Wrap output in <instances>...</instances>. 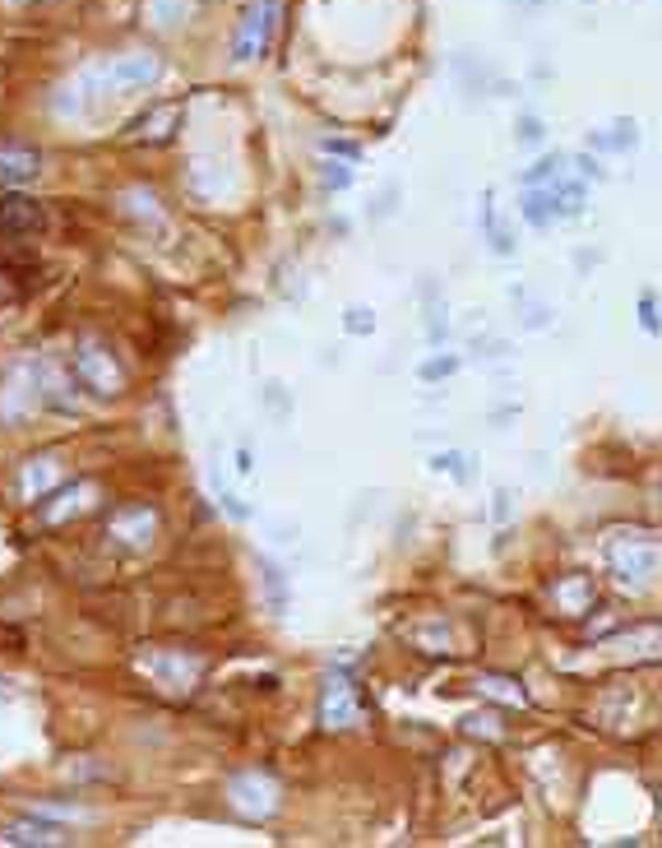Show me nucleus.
<instances>
[{
  "label": "nucleus",
  "instance_id": "nucleus-20",
  "mask_svg": "<svg viewBox=\"0 0 662 848\" xmlns=\"http://www.w3.org/2000/svg\"><path fill=\"white\" fill-rule=\"evenodd\" d=\"M482 691H487V696H496V701H506V705H523L528 701L523 691L515 682H506V677H482Z\"/></svg>",
  "mask_w": 662,
  "mask_h": 848
},
{
  "label": "nucleus",
  "instance_id": "nucleus-26",
  "mask_svg": "<svg viewBox=\"0 0 662 848\" xmlns=\"http://www.w3.org/2000/svg\"><path fill=\"white\" fill-rule=\"evenodd\" d=\"M640 325H644L649 334L658 329V302H653V293H644V297H640Z\"/></svg>",
  "mask_w": 662,
  "mask_h": 848
},
{
  "label": "nucleus",
  "instance_id": "nucleus-14",
  "mask_svg": "<svg viewBox=\"0 0 662 848\" xmlns=\"http://www.w3.org/2000/svg\"><path fill=\"white\" fill-rule=\"evenodd\" d=\"M181 121V108H176V102H163V108H157L153 116H140L135 125H130V140H167L172 135V125Z\"/></svg>",
  "mask_w": 662,
  "mask_h": 848
},
{
  "label": "nucleus",
  "instance_id": "nucleus-11",
  "mask_svg": "<svg viewBox=\"0 0 662 848\" xmlns=\"http://www.w3.org/2000/svg\"><path fill=\"white\" fill-rule=\"evenodd\" d=\"M0 839H6V844H19V848H51V844H65L70 835H65L61 826H51V820L29 816V820H10V826L0 830Z\"/></svg>",
  "mask_w": 662,
  "mask_h": 848
},
{
  "label": "nucleus",
  "instance_id": "nucleus-22",
  "mask_svg": "<svg viewBox=\"0 0 662 848\" xmlns=\"http://www.w3.org/2000/svg\"><path fill=\"white\" fill-rule=\"evenodd\" d=\"M515 131H519V144H542V140H547V125H542V116H533V112H523Z\"/></svg>",
  "mask_w": 662,
  "mask_h": 848
},
{
  "label": "nucleus",
  "instance_id": "nucleus-19",
  "mask_svg": "<svg viewBox=\"0 0 662 848\" xmlns=\"http://www.w3.org/2000/svg\"><path fill=\"white\" fill-rule=\"evenodd\" d=\"M343 329L357 334V339H366V334H376V311H366V306H348V311H343Z\"/></svg>",
  "mask_w": 662,
  "mask_h": 848
},
{
  "label": "nucleus",
  "instance_id": "nucleus-30",
  "mask_svg": "<svg viewBox=\"0 0 662 848\" xmlns=\"http://www.w3.org/2000/svg\"><path fill=\"white\" fill-rule=\"evenodd\" d=\"M10 6H19V0H10Z\"/></svg>",
  "mask_w": 662,
  "mask_h": 848
},
{
  "label": "nucleus",
  "instance_id": "nucleus-10",
  "mask_svg": "<svg viewBox=\"0 0 662 848\" xmlns=\"http://www.w3.org/2000/svg\"><path fill=\"white\" fill-rule=\"evenodd\" d=\"M42 172V153L29 144H0V186H23Z\"/></svg>",
  "mask_w": 662,
  "mask_h": 848
},
{
  "label": "nucleus",
  "instance_id": "nucleus-27",
  "mask_svg": "<svg viewBox=\"0 0 662 848\" xmlns=\"http://www.w3.org/2000/svg\"><path fill=\"white\" fill-rule=\"evenodd\" d=\"M325 153H338V159H357V144H353V140H325Z\"/></svg>",
  "mask_w": 662,
  "mask_h": 848
},
{
  "label": "nucleus",
  "instance_id": "nucleus-8",
  "mask_svg": "<svg viewBox=\"0 0 662 848\" xmlns=\"http://www.w3.org/2000/svg\"><path fill=\"white\" fill-rule=\"evenodd\" d=\"M108 533H112V538H121V543H125L130 552H144V548H153L157 515H153L149 505H121L116 515L108 520Z\"/></svg>",
  "mask_w": 662,
  "mask_h": 848
},
{
  "label": "nucleus",
  "instance_id": "nucleus-15",
  "mask_svg": "<svg viewBox=\"0 0 662 848\" xmlns=\"http://www.w3.org/2000/svg\"><path fill=\"white\" fill-rule=\"evenodd\" d=\"M566 153H547V159H538L533 167H528L523 172V186H551L556 182V176H566Z\"/></svg>",
  "mask_w": 662,
  "mask_h": 848
},
{
  "label": "nucleus",
  "instance_id": "nucleus-13",
  "mask_svg": "<svg viewBox=\"0 0 662 848\" xmlns=\"http://www.w3.org/2000/svg\"><path fill=\"white\" fill-rule=\"evenodd\" d=\"M634 121L630 116H621V121H607V125H598V131H589V149H598V153H630L634 149Z\"/></svg>",
  "mask_w": 662,
  "mask_h": 848
},
{
  "label": "nucleus",
  "instance_id": "nucleus-21",
  "mask_svg": "<svg viewBox=\"0 0 662 848\" xmlns=\"http://www.w3.org/2000/svg\"><path fill=\"white\" fill-rule=\"evenodd\" d=\"M431 469H436V473H449V478H459V482H464V478H468V454H459V450H449V454H436V459H431Z\"/></svg>",
  "mask_w": 662,
  "mask_h": 848
},
{
  "label": "nucleus",
  "instance_id": "nucleus-24",
  "mask_svg": "<svg viewBox=\"0 0 662 848\" xmlns=\"http://www.w3.org/2000/svg\"><path fill=\"white\" fill-rule=\"evenodd\" d=\"M320 182H325L329 191H343V186H348V182H353V172H348V167H343V163H329V167L320 172Z\"/></svg>",
  "mask_w": 662,
  "mask_h": 848
},
{
  "label": "nucleus",
  "instance_id": "nucleus-25",
  "mask_svg": "<svg viewBox=\"0 0 662 848\" xmlns=\"http://www.w3.org/2000/svg\"><path fill=\"white\" fill-rule=\"evenodd\" d=\"M556 599H570V603H574V612H579V603L589 599V580H570L566 589H556Z\"/></svg>",
  "mask_w": 662,
  "mask_h": 848
},
{
  "label": "nucleus",
  "instance_id": "nucleus-18",
  "mask_svg": "<svg viewBox=\"0 0 662 848\" xmlns=\"http://www.w3.org/2000/svg\"><path fill=\"white\" fill-rule=\"evenodd\" d=\"M482 223H487L491 251H496V255H510V251H515V242H510V233H506V227H500V218H496V204H491V195L482 200Z\"/></svg>",
  "mask_w": 662,
  "mask_h": 848
},
{
  "label": "nucleus",
  "instance_id": "nucleus-3",
  "mask_svg": "<svg viewBox=\"0 0 662 848\" xmlns=\"http://www.w3.org/2000/svg\"><path fill=\"white\" fill-rule=\"evenodd\" d=\"M274 29H278V0H251L242 23H236V38H232V61L236 65H251L259 61L264 51L274 42Z\"/></svg>",
  "mask_w": 662,
  "mask_h": 848
},
{
  "label": "nucleus",
  "instance_id": "nucleus-16",
  "mask_svg": "<svg viewBox=\"0 0 662 848\" xmlns=\"http://www.w3.org/2000/svg\"><path fill=\"white\" fill-rule=\"evenodd\" d=\"M51 482H57V464H51V459H33V464L23 469V497L51 492Z\"/></svg>",
  "mask_w": 662,
  "mask_h": 848
},
{
  "label": "nucleus",
  "instance_id": "nucleus-9",
  "mask_svg": "<svg viewBox=\"0 0 662 848\" xmlns=\"http://www.w3.org/2000/svg\"><path fill=\"white\" fill-rule=\"evenodd\" d=\"M320 724L325 728H357L361 724V705H357V691L348 677H334L320 696Z\"/></svg>",
  "mask_w": 662,
  "mask_h": 848
},
{
  "label": "nucleus",
  "instance_id": "nucleus-17",
  "mask_svg": "<svg viewBox=\"0 0 662 848\" xmlns=\"http://www.w3.org/2000/svg\"><path fill=\"white\" fill-rule=\"evenodd\" d=\"M523 218H528V227H551V210H547V191L542 186H523Z\"/></svg>",
  "mask_w": 662,
  "mask_h": 848
},
{
  "label": "nucleus",
  "instance_id": "nucleus-7",
  "mask_svg": "<svg viewBox=\"0 0 662 848\" xmlns=\"http://www.w3.org/2000/svg\"><path fill=\"white\" fill-rule=\"evenodd\" d=\"M42 204L33 195H19V191H0V237H33L42 233Z\"/></svg>",
  "mask_w": 662,
  "mask_h": 848
},
{
  "label": "nucleus",
  "instance_id": "nucleus-5",
  "mask_svg": "<svg viewBox=\"0 0 662 848\" xmlns=\"http://www.w3.org/2000/svg\"><path fill=\"white\" fill-rule=\"evenodd\" d=\"M74 380L84 385V390H93L98 399H112L125 390V371L116 367V357L102 348V344H79L74 348Z\"/></svg>",
  "mask_w": 662,
  "mask_h": 848
},
{
  "label": "nucleus",
  "instance_id": "nucleus-28",
  "mask_svg": "<svg viewBox=\"0 0 662 848\" xmlns=\"http://www.w3.org/2000/svg\"><path fill=\"white\" fill-rule=\"evenodd\" d=\"M574 167H579V176H602V172H598V163L589 159V153H579V159H574Z\"/></svg>",
  "mask_w": 662,
  "mask_h": 848
},
{
  "label": "nucleus",
  "instance_id": "nucleus-4",
  "mask_svg": "<svg viewBox=\"0 0 662 848\" xmlns=\"http://www.w3.org/2000/svg\"><path fill=\"white\" fill-rule=\"evenodd\" d=\"M157 74H163V61H157L153 51H135V57H116L108 65H98L89 80L102 93H140V89L157 84Z\"/></svg>",
  "mask_w": 662,
  "mask_h": 848
},
{
  "label": "nucleus",
  "instance_id": "nucleus-6",
  "mask_svg": "<svg viewBox=\"0 0 662 848\" xmlns=\"http://www.w3.org/2000/svg\"><path fill=\"white\" fill-rule=\"evenodd\" d=\"M227 798L242 807L246 816L264 820V816H274L278 811V798H283V788L274 775H264V769H246V775H232L227 779Z\"/></svg>",
  "mask_w": 662,
  "mask_h": 848
},
{
  "label": "nucleus",
  "instance_id": "nucleus-12",
  "mask_svg": "<svg viewBox=\"0 0 662 848\" xmlns=\"http://www.w3.org/2000/svg\"><path fill=\"white\" fill-rule=\"evenodd\" d=\"M584 200H589L584 182H566V176H556V182L547 186L551 223H556V218H579V214H584Z\"/></svg>",
  "mask_w": 662,
  "mask_h": 848
},
{
  "label": "nucleus",
  "instance_id": "nucleus-2",
  "mask_svg": "<svg viewBox=\"0 0 662 848\" xmlns=\"http://www.w3.org/2000/svg\"><path fill=\"white\" fill-rule=\"evenodd\" d=\"M140 673H149L167 696H191L204 677V658L181 654V650H149V654H140Z\"/></svg>",
  "mask_w": 662,
  "mask_h": 848
},
{
  "label": "nucleus",
  "instance_id": "nucleus-23",
  "mask_svg": "<svg viewBox=\"0 0 662 848\" xmlns=\"http://www.w3.org/2000/svg\"><path fill=\"white\" fill-rule=\"evenodd\" d=\"M455 371H459V357H431V362L417 367L421 380H445V376H455Z\"/></svg>",
  "mask_w": 662,
  "mask_h": 848
},
{
  "label": "nucleus",
  "instance_id": "nucleus-1",
  "mask_svg": "<svg viewBox=\"0 0 662 848\" xmlns=\"http://www.w3.org/2000/svg\"><path fill=\"white\" fill-rule=\"evenodd\" d=\"M607 565L625 589H649L658 580V543L653 533H612L607 538Z\"/></svg>",
  "mask_w": 662,
  "mask_h": 848
},
{
  "label": "nucleus",
  "instance_id": "nucleus-29",
  "mask_svg": "<svg viewBox=\"0 0 662 848\" xmlns=\"http://www.w3.org/2000/svg\"><path fill=\"white\" fill-rule=\"evenodd\" d=\"M515 6H519V10H542L547 0H515Z\"/></svg>",
  "mask_w": 662,
  "mask_h": 848
}]
</instances>
